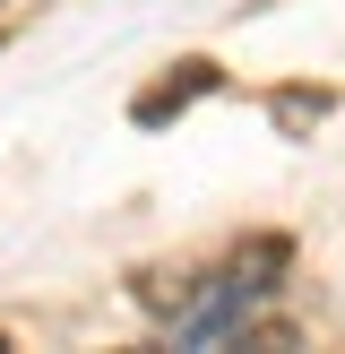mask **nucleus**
<instances>
[{
  "label": "nucleus",
  "instance_id": "nucleus-1",
  "mask_svg": "<svg viewBox=\"0 0 345 354\" xmlns=\"http://www.w3.org/2000/svg\"><path fill=\"white\" fill-rule=\"evenodd\" d=\"M207 86H216V69H207V61H181V78H164V86H147V95H138V121L181 113V104H190V95H207Z\"/></svg>",
  "mask_w": 345,
  "mask_h": 354
},
{
  "label": "nucleus",
  "instance_id": "nucleus-2",
  "mask_svg": "<svg viewBox=\"0 0 345 354\" xmlns=\"http://www.w3.org/2000/svg\"><path fill=\"white\" fill-rule=\"evenodd\" d=\"M276 121H319V95H276Z\"/></svg>",
  "mask_w": 345,
  "mask_h": 354
}]
</instances>
